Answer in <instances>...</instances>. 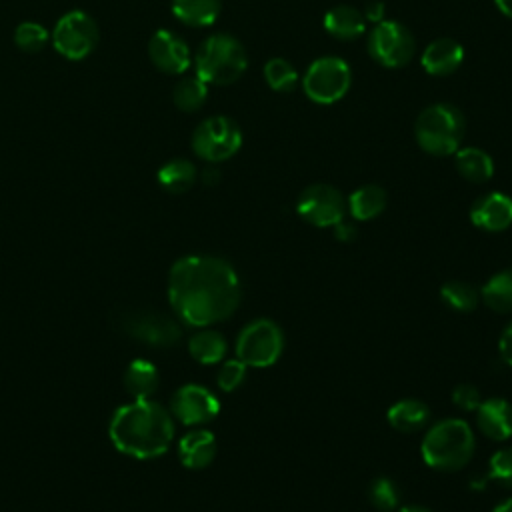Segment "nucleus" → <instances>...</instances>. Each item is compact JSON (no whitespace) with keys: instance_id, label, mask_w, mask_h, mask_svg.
<instances>
[{"instance_id":"nucleus-12","label":"nucleus","mask_w":512,"mask_h":512,"mask_svg":"<svg viewBox=\"0 0 512 512\" xmlns=\"http://www.w3.org/2000/svg\"><path fill=\"white\" fill-rule=\"evenodd\" d=\"M296 212L312 226L328 228L344 220L346 202L340 190L330 184H312L296 200Z\"/></svg>"},{"instance_id":"nucleus-28","label":"nucleus","mask_w":512,"mask_h":512,"mask_svg":"<svg viewBox=\"0 0 512 512\" xmlns=\"http://www.w3.org/2000/svg\"><path fill=\"white\" fill-rule=\"evenodd\" d=\"M440 298L454 312H472L480 302V290L464 280H448L440 288Z\"/></svg>"},{"instance_id":"nucleus-41","label":"nucleus","mask_w":512,"mask_h":512,"mask_svg":"<svg viewBox=\"0 0 512 512\" xmlns=\"http://www.w3.org/2000/svg\"><path fill=\"white\" fill-rule=\"evenodd\" d=\"M492 512H512V496L500 500V502L492 508Z\"/></svg>"},{"instance_id":"nucleus-36","label":"nucleus","mask_w":512,"mask_h":512,"mask_svg":"<svg viewBox=\"0 0 512 512\" xmlns=\"http://www.w3.org/2000/svg\"><path fill=\"white\" fill-rule=\"evenodd\" d=\"M498 352H500V358L512 366V322L502 330L500 334V340H498Z\"/></svg>"},{"instance_id":"nucleus-30","label":"nucleus","mask_w":512,"mask_h":512,"mask_svg":"<svg viewBox=\"0 0 512 512\" xmlns=\"http://www.w3.org/2000/svg\"><path fill=\"white\" fill-rule=\"evenodd\" d=\"M264 78L276 92H290L298 84V72L286 58H270L264 64Z\"/></svg>"},{"instance_id":"nucleus-29","label":"nucleus","mask_w":512,"mask_h":512,"mask_svg":"<svg viewBox=\"0 0 512 512\" xmlns=\"http://www.w3.org/2000/svg\"><path fill=\"white\" fill-rule=\"evenodd\" d=\"M206 96H208V84L198 76L182 78L174 86V92H172L174 104L182 112H194V110L202 108V104L206 102Z\"/></svg>"},{"instance_id":"nucleus-42","label":"nucleus","mask_w":512,"mask_h":512,"mask_svg":"<svg viewBox=\"0 0 512 512\" xmlns=\"http://www.w3.org/2000/svg\"><path fill=\"white\" fill-rule=\"evenodd\" d=\"M398 512H432L426 506H418V504H410V506H402Z\"/></svg>"},{"instance_id":"nucleus-1","label":"nucleus","mask_w":512,"mask_h":512,"mask_svg":"<svg viewBox=\"0 0 512 512\" xmlns=\"http://www.w3.org/2000/svg\"><path fill=\"white\" fill-rule=\"evenodd\" d=\"M242 298V286L230 262L192 254L174 262L168 274V300L176 316L194 328L230 318Z\"/></svg>"},{"instance_id":"nucleus-13","label":"nucleus","mask_w":512,"mask_h":512,"mask_svg":"<svg viewBox=\"0 0 512 512\" xmlns=\"http://www.w3.org/2000/svg\"><path fill=\"white\" fill-rule=\"evenodd\" d=\"M170 410L184 426H200L218 416L220 402L208 388L200 384H184L174 392Z\"/></svg>"},{"instance_id":"nucleus-23","label":"nucleus","mask_w":512,"mask_h":512,"mask_svg":"<svg viewBox=\"0 0 512 512\" xmlns=\"http://www.w3.org/2000/svg\"><path fill=\"white\" fill-rule=\"evenodd\" d=\"M220 0H172V14L186 26L204 28L216 22Z\"/></svg>"},{"instance_id":"nucleus-17","label":"nucleus","mask_w":512,"mask_h":512,"mask_svg":"<svg viewBox=\"0 0 512 512\" xmlns=\"http://www.w3.org/2000/svg\"><path fill=\"white\" fill-rule=\"evenodd\" d=\"M420 62L428 74L448 76L464 62V48L452 38H436L424 48Z\"/></svg>"},{"instance_id":"nucleus-20","label":"nucleus","mask_w":512,"mask_h":512,"mask_svg":"<svg viewBox=\"0 0 512 512\" xmlns=\"http://www.w3.org/2000/svg\"><path fill=\"white\" fill-rule=\"evenodd\" d=\"M386 420L398 432H416L428 424L430 410L418 398H402L388 408Z\"/></svg>"},{"instance_id":"nucleus-24","label":"nucleus","mask_w":512,"mask_h":512,"mask_svg":"<svg viewBox=\"0 0 512 512\" xmlns=\"http://www.w3.org/2000/svg\"><path fill=\"white\" fill-rule=\"evenodd\" d=\"M158 370L154 364L136 358L124 372V388L134 400L150 398L158 388Z\"/></svg>"},{"instance_id":"nucleus-8","label":"nucleus","mask_w":512,"mask_h":512,"mask_svg":"<svg viewBox=\"0 0 512 512\" xmlns=\"http://www.w3.org/2000/svg\"><path fill=\"white\" fill-rule=\"evenodd\" d=\"M242 146V132L228 116H210L202 120L192 134V150L206 162L232 158Z\"/></svg>"},{"instance_id":"nucleus-27","label":"nucleus","mask_w":512,"mask_h":512,"mask_svg":"<svg viewBox=\"0 0 512 512\" xmlns=\"http://www.w3.org/2000/svg\"><path fill=\"white\" fill-rule=\"evenodd\" d=\"M196 166L186 158H174L158 170V182L166 192L182 194L196 182Z\"/></svg>"},{"instance_id":"nucleus-6","label":"nucleus","mask_w":512,"mask_h":512,"mask_svg":"<svg viewBox=\"0 0 512 512\" xmlns=\"http://www.w3.org/2000/svg\"><path fill=\"white\" fill-rule=\"evenodd\" d=\"M284 350V334L270 318L248 322L236 338V358L252 368L272 366Z\"/></svg>"},{"instance_id":"nucleus-2","label":"nucleus","mask_w":512,"mask_h":512,"mask_svg":"<svg viewBox=\"0 0 512 512\" xmlns=\"http://www.w3.org/2000/svg\"><path fill=\"white\" fill-rule=\"evenodd\" d=\"M108 434L122 454L150 460L170 448L174 440V418L150 398L134 400L114 412Z\"/></svg>"},{"instance_id":"nucleus-37","label":"nucleus","mask_w":512,"mask_h":512,"mask_svg":"<svg viewBox=\"0 0 512 512\" xmlns=\"http://www.w3.org/2000/svg\"><path fill=\"white\" fill-rule=\"evenodd\" d=\"M362 14H364V20L378 24V22L384 20L386 4H384L382 0H372V2H368V4L364 6V12H362Z\"/></svg>"},{"instance_id":"nucleus-16","label":"nucleus","mask_w":512,"mask_h":512,"mask_svg":"<svg viewBox=\"0 0 512 512\" xmlns=\"http://www.w3.org/2000/svg\"><path fill=\"white\" fill-rule=\"evenodd\" d=\"M476 424L490 440H508L512 436V404L504 398L482 400L476 408Z\"/></svg>"},{"instance_id":"nucleus-31","label":"nucleus","mask_w":512,"mask_h":512,"mask_svg":"<svg viewBox=\"0 0 512 512\" xmlns=\"http://www.w3.org/2000/svg\"><path fill=\"white\" fill-rule=\"evenodd\" d=\"M368 500L380 512H392L400 504V490L394 480L378 476L368 486Z\"/></svg>"},{"instance_id":"nucleus-10","label":"nucleus","mask_w":512,"mask_h":512,"mask_svg":"<svg viewBox=\"0 0 512 512\" xmlns=\"http://www.w3.org/2000/svg\"><path fill=\"white\" fill-rule=\"evenodd\" d=\"M120 328L134 340L152 348H170L180 342V324L162 312L154 310H128L120 318Z\"/></svg>"},{"instance_id":"nucleus-38","label":"nucleus","mask_w":512,"mask_h":512,"mask_svg":"<svg viewBox=\"0 0 512 512\" xmlns=\"http://www.w3.org/2000/svg\"><path fill=\"white\" fill-rule=\"evenodd\" d=\"M334 228V236L336 240L340 242H352L356 238V226L352 222H346V220H340L338 224L332 226Z\"/></svg>"},{"instance_id":"nucleus-11","label":"nucleus","mask_w":512,"mask_h":512,"mask_svg":"<svg viewBox=\"0 0 512 512\" xmlns=\"http://www.w3.org/2000/svg\"><path fill=\"white\" fill-rule=\"evenodd\" d=\"M52 42L64 58L82 60L98 42V26L86 12L72 10L56 22Z\"/></svg>"},{"instance_id":"nucleus-32","label":"nucleus","mask_w":512,"mask_h":512,"mask_svg":"<svg viewBox=\"0 0 512 512\" xmlns=\"http://www.w3.org/2000/svg\"><path fill=\"white\" fill-rule=\"evenodd\" d=\"M14 42L24 52H40L48 42V32L38 22H22L14 30Z\"/></svg>"},{"instance_id":"nucleus-5","label":"nucleus","mask_w":512,"mask_h":512,"mask_svg":"<svg viewBox=\"0 0 512 512\" xmlns=\"http://www.w3.org/2000/svg\"><path fill=\"white\" fill-rule=\"evenodd\" d=\"M196 76L206 84H232L236 82L246 66L248 56L240 40L230 34H212L196 50L194 56Z\"/></svg>"},{"instance_id":"nucleus-19","label":"nucleus","mask_w":512,"mask_h":512,"mask_svg":"<svg viewBox=\"0 0 512 512\" xmlns=\"http://www.w3.org/2000/svg\"><path fill=\"white\" fill-rule=\"evenodd\" d=\"M324 28L330 36L338 40H354L364 32L366 20L358 8L338 4L324 14Z\"/></svg>"},{"instance_id":"nucleus-40","label":"nucleus","mask_w":512,"mask_h":512,"mask_svg":"<svg viewBox=\"0 0 512 512\" xmlns=\"http://www.w3.org/2000/svg\"><path fill=\"white\" fill-rule=\"evenodd\" d=\"M494 4L504 16L512 18V0H494Z\"/></svg>"},{"instance_id":"nucleus-21","label":"nucleus","mask_w":512,"mask_h":512,"mask_svg":"<svg viewBox=\"0 0 512 512\" xmlns=\"http://www.w3.org/2000/svg\"><path fill=\"white\" fill-rule=\"evenodd\" d=\"M454 154H456L454 156L456 170L464 180L482 184L492 178L494 162L486 150H482L478 146H466V148H458Z\"/></svg>"},{"instance_id":"nucleus-26","label":"nucleus","mask_w":512,"mask_h":512,"mask_svg":"<svg viewBox=\"0 0 512 512\" xmlns=\"http://www.w3.org/2000/svg\"><path fill=\"white\" fill-rule=\"evenodd\" d=\"M480 300L494 312H512V268H504L488 278L480 288Z\"/></svg>"},{"instance_id":"nucleus-18","label":"nucleus","mask_w":512,"mask_h":512,"mask_svg":"<svg viewBox=\"0 0 512 512\" xmlns=\"http://www.w3.org/2000/svg\"><path fill=\"white\" fill-rule=\"evenodd\" d=\"M216 438L206 428H194L178 440V458L186 468H206L216 456Z\"/></svg>"},{"instance_id":"nucleus-35","label":"nucleus","mask_w":512,"mask_h":512,"mask_svg":"<svg viewBox=\"0 0 512 512\" xmlns=\"http://www.w3.org/2000/svg\"><path fill=\"white\" fill-rule=\"evenodd\" d=\"M452 402L464 410V412H476V408L480 406L482 402V396H480V390L474 386V384H468V382H462L458 384L454 390H452Z\"/></svg>"},{"instance_id":"nucleus-9","label":"nucleus","mask_w":512,"mask_h":512,"mask_svg":"<svg viewBox=\"0 0 512 512\" xmlns=\"http://www.w3.org/2000/svg\"><path fill=\"white\" fill-rule=\"evenodd\" d=\"M414 50V36L402 22L396 20L378 22L368 36V52L384 68L406 66L412 60Z\"/></svg>"},{"instance_id":"nucleus-3","label":"nucleus","mask_w":512,"mask_h":512,"mask_svg":"<svg viewBox=\"0 0 512 512\" xmlns=\"http://www.w3.org/2000/svg\"><path fill=\"white\" fill-rule=\"evenodd\" d=\"M420 452L422 460L434 470H460L474 454V432L462 418H444L426 430Z\"/></svg>"},{"instance_id":"nucleus-39","label":"nucleus","mask_w":512,"mask_h":512,"mask_svg":"<svg viewBox=\"0 0 512 512\" xmlns=\"http://www.w3.org/2000/svg\"><path fill=\"white\" fill-rule=\"evenodd\" d=\"M218 180H220V172H218V168L208 166V168H204V170H202V182H204L206 186H214V184H218Z\"/></svg>"},{"instance_id":"nucleus-34","label":"nucleus","mask_w":512,"mask_h":512,"mask_svg":"<svg viewBox=\"0 0 512 512\" xmlns=\"http://www.w3.org/2000/svg\"><path fill=\"white\" fill-rule=\"evenodd\" d=\"M246 364L240 362L238 358L234 360H226L222 362L220 370H218V376H216V384L222 392H234L242 382H244V376H246Z\"/></svg>"},{"instance_id":"nucleus-4","label":"nucleus","mask_w":512,"mask_h":512,"mask_svg":"<svg viewBox=\"0 0 512 512\" xmlns=\"http://www.w3.org/2000/svg\"><path fill=\"white\" fill-rule=\"evenodd\" d=\"M466 122L462 112L446 102L424 108L414 124V136L418 146L432 156L454 154L464 138Z\"/></svg>"},{"instance_id":"nucleus-33","label":"nucleus","mask_w":512,"mask_h":512,"mask_svg":"<svg viewBox=\"0 0 512 512\" xmlns=\"http://www.w3.org/2000/svg\"><path fill=\"white\" fill-rule=\"evenodd\" d=\"M488 476L500 486L512 488V446H506L494 452L488 464Z\"/></svg>"},{"instance_id":"nucleus-15","label":"nucleus","mask_w":512,"mask_h":512,"mask_svg":"<svg viewBox=\"0 0 512 512\" xmlns=\"http://www.w3.org/2000/svg\"><path fill=\"white\" fill-rule=\"evenodd\" d=\"M470 220L486 232H502L512 224V198L504 192H488L470 208Z\"/></svg>"},{"instance_id":"nucleus-7","label":"nucleus","mask_w":512,"mask_h":512,"mask_svg":"<svg viewBox=\"0 0 512 512\" xmlns=\"http://www.w3.org/2000/svg\"><path fill=\"white\" fill-rule=\"evenodd\" d=\"M352 84V70L346 60L338 56L316 58L304 78V94L316 104H334L338 102Z\"/></svg>"},{"instance_id":"nucleus-22","label":"nucleus","mask_w":512,"mask_h":512,"mask_svg":"<svg viewBox=\"0 0 512 512\" xmlns=\"http://www.w3.org/2000/svg\"><path fill=\"white\" fill-rule=\"evenodd\" d=\"M386 190L378 184H366L356 188L350 196H348V212L352 214V218L366 222L372 220L376 216H380L386 208Z\"/></svg>"},{"instance_id":"nucleus-25","label":"nucleus","mask_w":512,"mask_h":512,"mask_svg":"<svg viewBox=\"0 0 512 512\" xmlns=\"http://www.w3.org/2000/svg\"><path fill=\"white\" fill-rule=\"evenodd\" d=\"M188 350L190 356L200 364H218L228 352V342L218 330L202 328L190 338Z\"/></svg>"},{"instance_id":"nucleus-14","label":"nucleus","mask_w":512,"mask_h":512,"mask_svg":"<svg viewBox=\"0 0 512 512\" xmlns=\"http://www.w3.org/2000/svg\"><path fill=\"white\" fill-rule=\"evenodd\" d=\"M152 64L166 74H182L190 66L188 44L170 30H156L148 42Z\"/></svg>"}]
</instances>
